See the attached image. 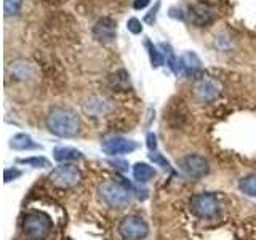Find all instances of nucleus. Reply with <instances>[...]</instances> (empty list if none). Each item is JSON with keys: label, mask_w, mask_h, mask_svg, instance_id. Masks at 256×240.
<instances>
[{"label": "nucleus", "mask_w": 256, "mask_h": 240, "mask_svg": "<svg viewBox=\"0 0 256 240\" xmlns=\"http://www.w3.org/2000/svg\"><path fill=\"white\" fill-rule=\"evenodd\" d=\"M48 132L60 138H74L80 132V118L74 109L68 106H54L46 116Z\"/></svg>", "instance_id": "f257e3e1"}, {"label": "nucleus", "mask_w": 256, "mask_h": 240, "mask_svg": "<svg viewBox=\"0 0 256 240\" xmlns=\"http://www.w3.org/2000/svg\"><path fill=\"white\" fill-rule=\"evenodd\" d=\"M53 230V221L44 212H30L22 220V232L30 240H45Z\"/></svg>", "instance_id": "f03ea898"}, {"label": "nucleus", "mask_w": 256, "mask_h": 240, "mask_svg": "<svg viewBox=\"0 0 256 240\" xmlns=\"http://www.w3.org/2000/svg\"><path fill=\"white\" fill-rule=\"evenodd\" d=\"M100 197L112 208H125L132 202V192L122 181H104L98 186Z\"/></svg>", "instance_id": "7ed1b4c3"}, {"label": "nucleus", "mask_w": 256, "mask_h": 240, "mask_svg": "<svg viewBox=\"0 0 256 240\" xmlns=\"http://www.w3.org/2000/svg\"><path fill=\"white\" fill-rule=\"evenodd\" d=\"M189 206H190V212L194 213L197 218H202V220L214 218L220 212L218 197L212 194V192H200V194H196L190 198Z\"/></svg>", "instance_id": "20e7f679"}, {"label": "nucleus", "mask_w": 256, "mask_h": 240, "mask_svg": "<svg viewBox=\"0 0 256 240\" xmlns=\"http://www.w3.org/2000/svg\"><path fill=\"white\" fill-rule=\"evenodd\" d=\"M50 181L56 188L61 189H69L74 188L82 180V172L78 170V166L72 164H61L60 166H54L50 173Z\"/></svg>", "instance_id": "39448f33"}, {"label": "nucleus", "mask_w": 256, "mask_h": 240, "mask_svg": "<svg viewBox=\"0 0 256 240\" xmlns=\"http://www.w3.org/2000/svg\"><path fill=\"white\" fill-rule=\"evenodd\" d=\"M149 234V228L140 216H126L118 224V236L124 240H142Z\"/></svg>", "instance_id": "423d86ee"}, {"label": "nucleus", "mask_w": 256, "mask_h": 240, "mask_svg": "<svg viewBox=\"0 0 256 240\" xmlns=\"http://www.w3.org/2000/svg\"><path fill=\"white\" fill-rule=\"evenodd\" d=\"M192 94L198 102H213L221 94V84L213 77H200L192 86Z\"/></svg>", "instance_id": "0eeeda50"}, {"label": "nucleus", "mask_w": 256, "mask_h": 240, "mask_svg": "<svg viewBox=\"0 0 256 240\" xmlns=\"http://www.w3.org/2000/svg\"><path fill=\"white\" fill-rule=\"evenodd\" d=\"M178 166L182 173H186L190 178H202L210 172V164L202 156L188 154L178 160Z\"/></svg>", "instance_id": "6e6552de"}, {"label": "nucleus", "mask_w": 256, "mask_h": 240, "mask_svg": "<svg viewBox=\"0 0 256 240\" xmlns=\"http://www.w3.org/2000/svg\"><path fill=\"white\" fill-rule=\"evenodd\" d=\"M138 144L132 140H126L124 136H110L101 142V149L104 154L108 156H124V154H132L136 150Z\"/></svg>", "instance_id": "1a4fd4ad"}, {"label": "nucleus", "mask_w": 256, "mask_h": 240, "mask_svg": "<svg viewBox=\"0 0 256 240\" xmlns=\"http://www.w3.org/2000/svg\"><path fill=\"white\" fill-rule=\"evenodd\" d=\"M93 38L100 44H112L117 37V22L112 18H100L92 28Z\"/></svg>", "instance_id": "9d476101"}, {"label": "nucleus", "mask_w": 256, "mask_h": 240, "mask_svg": "<svg viewBox=\"0 0 256 240\" xmlns=\"http://www.w3.org/2000/svg\"><path fill=\"white\" fill-rule=\"evenodd\" d=\"M188 16H189V21L194 24V26H197V28L208 26V24H210L213 21V18H214L212 8L208 6L206 4H202V2L190 5L189 12H188Z\"/></svg>", "instance_id": "9b49d317"}, {"label": "nucleus", "mask_w": 256, "mask_h": 240, "mask_svg": "<svg viewBox=\"0 0 256 240\" xmlns=\"http://www.w3.org/2000/svg\"><path fill=\"white\" fill-rule=\"evenodd\" d=\"M202 68V61L194 52H186L178 58V74L182 77H189L196 74Z\"/></svg>", "instance_id": "f8f14e48"}, {"label": "nucleus", "mask_w": 256, "mask_h": 240, "mask_svg": "<svg viewBox=\"0 0 256 240\" xmlns=\"http://www.w3.org/2000/svg\"><path fill=\"white\" fill-rule=\"evenodd\" d=\"M10 148L14 150H30V149H42V146L32 141V138L26 133H18L10 140Z\"/></svg>", "instance_id": "ddd939ff"}, {"label": "nucleus", "mask_w": 256, "mask_h": 240, "mask_svg": "<svg viewBox=\"0 0 256 240\" xmlns=\"http://www.w3.org/2000/svg\"><path fill=\"white\" fill-rule=\"evenodd\" d=\"M82 157H84L82 152L74 149V148H68V146L54 148V150H53V158L56 160V162H61V164L72 162V160H80Z\"/></svg>", "instance_id": "4468645a"}, {"label": "nucleus", "mask_w": 256, "mask_h": 240, "mask_svg": "<svg viewBox=\"0 0 256 240\" xmlns=\"http://www.w3.org/2000/svg\"><path fill=\"white\" fill-rule=\"evenodd\" d=\"M133 176H134L136 181L142 184V182H148V181H150L152 178H154L156 170L149 164L138 162V164H134V166H133Z\"/></svg>", "instance_id": "2eb2a0df"}, {"label": "nucleus", "mask_w": 256, "mask_h": 240, "mask_svg": "<svg viewBox=\"0 0 256 240\" xmlns=\"http://www.w3.org/2000/svg\"><path fill=\"white\" fill-rule=\"evenodd\" d=\"M144 45H146V48H148V53H149L152 68L157 69L160 66H164V64H165V56H164L162 52H158V46H156L154 44L150 42V40H146V42H144Z\"/></svg>", "instance_id": "dca6fc26"}, {"label": "nucleus", "mask_w": 256, "mask_h": 240, "mask_svg": "<svg viewBox=\"0 0 256 240\" xmlns=\"http://www.w3.org/2000/svg\"><path fill=\"white\" fill-rule=\"evenodd\" d=\"M238 189L244 192L245 196L256 197V173L246 174L238 181Z\"/></svg>", "instance_id": "f3484780"}, {"label": "nucleus", "mask_w": 256, "mask_h": 240, "mask_svg": "<svg viewBox=\"0 0 256 240\" xmlns=\"http://www.w3.org/2000/svg\"><path fill=\"white\" fill-rule=\"evenodd\" d=\"M158 46L164 50V56H165V61H166V64H168V68H170V69L174 72V74H178V58L174 56L172 45L162 42V44H158Z\"/></svg>", "instance_id": "a211bd4d"}, {"label": "nucleus", "mask_w": 256, "mask_h": 240, "mask_svg": "<svg viewBox=\"0 0 256 240\" xmlns=\"http://www.w3.org/2000/svg\"><path fill=\"white\" fill-rule=\"evenodd\" d=\"M18 164L21 165H29V166H34V168H48L52 166L50 160L44 156H36V157H28V158H18L16 160Z\"/></svg>", "instance_id": "6ab92c4d"}, {"label": "nucleus", "mask_w": 256, "mask_h": 240, "mask_svg": "<svg viewBox=\"0 0 256 240\" xmlns=\"http://www.w3.org/2000/svg\"><path fill=\"white\" fill-rule=\"evenodd\" d=\"M21 6H22V0H4V12L6 18L18 14Z\"/></svg>", "instance_id": "aec40b11"}, {"label": "nucleus", "mask_w": 256, "mask_h": 240, "mask_svg": "<svg viewBox=\"0 0 256 240\" xmlns=\"http://www.w3.org/2000/svg\"><path fill=\"white\" fill-rule=\"evenodd\" d=\"M149 158H150L152 162H154L156 165H160V166H162L164 170H172V168H170V164H168V160H166V158H164V157H162V154H158L157 150L150 152V154H149Z\"/></svg>", "instance_id": "412c9836"}, {"label": "nucleus", "mask_w": 256, "mask_h": 240, "mask_svg": "<svg viewBox=\"0 0 256 240\" xmlns=\"http://www.w3.org/2000/svg\"><path fill=\"white\" fill-rule=\"evenodd\" d=\"M21 174H22V172L18 170V168H6V170L4 172V181L5 182H12L14 180L21 178Z\"/></svg>", "instance_id": "4be33fe9"}, {"label": "nucleus", "mask_w": 256, "mask_h": 240, "mask_svg": "<svg viewBox=\"0 0 256 240\" xmlns=\"http://www.w3.org/2000/svg\"><path fill=\"white\" fill-rule=\"evenodd\" d=\"M126 29L130 30L132 34L138 36V34H141V30H142V24H141V21L138 18H130L126 22Z\"/></svg>", "instance_id": "5701e85b"}, {"label": "nucleus", "mask_w": 256, "mask_h": 240, "mask_svg": "<svg viewBox=\"0 0 256 240\" xmlns=\"http://www.w3.org/2000/svg\"><path fill=\"white\" fill-rule=\"evenodd\" d=\"M158 8H160V0H157L156 2V6L150 8L149 13L144 16V21H146L148 24H154L156 22V18H157V13H158Z\"/></svg>", "instance_id": "b1692460"}, {"label": "nucleus", "mask_w": 256, "mask_h": 240, "mask_svg": "<svg viewBox=\"0 0 256 240\" xmlns=\"http://www.w3.org/2000/svg\"><path fill=\"white\" fill-rule=\"evenodd\" d=\"M148 148H149L150 152H154L157 149V138H156L154 133H149L148 134Z\"/></svg>", "instance_id": "393cba45"}, {"label": "nucleus", "mask_w": 256, "mask_h": 240, "mask_svg": "<svg viewBox=\"0 0 256 240\" xmlns=\"http://www.w3.org/2000/svg\"><path fill=\"white\" fill-rule=\"evenodd\" d=\"M149 4H150V0H134L133 8H134V10H144V8H146Z\"/></svg>", "instance_id": "a878e982"}, {"label": "nucleus", "mask_w": 256, "mask_h": 240, "mask_svg": "<svg viewBox=\"0 0 256 240\" xmlns=\"http://www.w3.org/2000/svg\"><path fill=\"white\" fill-rule=\"evenodd\" d=\"M112 165H114L117 170L120 172H126L128 170V164L125 162V160H114V162H110Z\"/></svg>", "instance_id": "bb28decb"}]
</instances>
